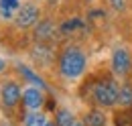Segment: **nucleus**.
Masks as SVG:
<instances>
[{"label":"nucleus","mask_w":132,"mask_h":126,"mask_svg":"<svg viewBox=\"0 0 132 126\" xmlns=\"http://www.w3.org/2000/svg\"><path fill=\"white\" fill-rule=\"evenodd\" d=\"M59 69H61V75L67 79L79 77L85 69V55L77 47H67L59 57Z\"/></svg>","instance_id":"nucleus-1"},{"label":"nucleus","mask_w":132,"mask_h":126,"mask_svg":"<svg viewBox=\"0 0 132 126\" xmlns=\"http://www.w3.org/2000/svg\"><path fill=\"white\" fill-rule=\"evenodd\" d=\"M92 96H94L96 104H100V106H114L118 102L120 90L116 88V83L112 79H100L92 88Z\"/></svg>","instance_id":"nucleus-2"},{"label":"nucleus","mask_w":132,"mask_h":126,"mask_svg":"<svg viewBox=\"0 0 132 126\" xmlns=\"http://www.w3.org/2000/svg\"><path fill=\"white\" fill-rule=\"evenodd\" d=\"M16 67H18V71H20L24 77H29V81H33L35 85H39V88H43V90H45V81L39 77V75H35V73L29 69V67H24V65H16Z\"/></svg>","instance_id":"nucleus-11"},{"label":"nucleus","mask_w":132,"mask_h":126,"mask_svg":"<svg viewBox=\"0 0 132 126\" xmlns=\"http://www.w3.org/2000/svg\"><path fill=\"white\" fill-rule=\"evenodd\" d=\"M118 102L122 104V106H132V85H124L122 90H120V96H118Z\"/></svg>","instance_id":"nucleus-13"},{"label":"nucleus","mask_w":132,"mask_h":126,"mask_svg":"<svg viewBox=\"0 0 132 126\" xmlns=\"http://www.w3.org/2000/svg\"><path fill=\"white\" fill-rule=\"evenodd\" d=\"M106 114L100 110H89L83 118V126H106Z\"/></svg>","instance_id":"nucleus-9"},{"label":"nucleus","mask_w":132,"mask_h":126,"mask_svg":"<svg viewBox=\"0 0 132 126\" xmlns=\"http://www.w3.org/2000/svg\"><path fill=\"white\" fill-rule=\"evenodd\" d=\"M110 4L114 6V10H124V0H110Z\"/></svg>","instance_id":"nucleus-15"},{"label":"nucleus","mask_w":132,"mask_h":126,"mask_svg":"<svg viewBox=\"0 0 132 126\" xmlns=\"http://www.w3.org/2000/svg\"><path fill=\"white\" fill-rule=\"evenodd\" d=\"M45 124H47V118L41 112H29L24 116V126H45Z\"/></svg>","instance_id":"nucleus-10"},{"label":"nucleus","mask_w":132,"mask_h":126,"mask_svg":"<svg viewBox=\"0 0 132 126\" xmlns=\"http://www.w3.org/2000/svg\"><path fill=\"white\" fill-rule=\"evenodd\" d=\"M130 65H132V59L128 55V51L124 47H118L114 51V55H112V69H114V73L126 75L128 69H130Z\"/></svg>","instance_id":"nucleus-4"},{"label":"nucleus","mask_w":132,"mask_h":126,"mask_svg":"<svg viewBox=\"0 0 132 126\" xmlns=\"http://www.w3.org/2000/svg\"><path fill=\"white\" fill-rule=\"evenodd\" d=\"M37 18H39V8L35 4H31V2H27V4H22L18 8L16 16H14V22L20 29H27V27H31V25L37 22Z\"/></svg>","instance_id":"nucleus-3"},{"label":"nucleus","mask_w":132,"mask_h":126,"mask_svg":"<svg viewBox=\"0 0 132 126\" xmlns=\"http://www.w3.org/2000/svg\"><path fill=\"white\" fill-rule=\"evenodd\" d=\"M0 126H12L10 122H0Z\"/></svg>","instance_id":"nucleus-17"},{"label":"nucleus","mask_w":132,"mask_h":126,"mask_svg":"<svg viewBox=\"0 0 132 126\" xmlns=\"http://www.w3.org/2000/svg\"><path fill=\"white\" fill-rule=\"evenodd\" d=\"M53 35H55V25L51 22V20H43V22H39V27H37V31H35V37H37V41H49L53 39Z\"/></svg>","instance_id":"nucleus-7"},{"label":"nucleus","mask_w":132,"mask_h":126,"mask_svg":"<svg viewBox=\"0 0 132 126\" xmlns=\"http://www.w3.org/2000/svg\"><path fill=\"white\" fill-rule=\"evenodd\" d=\"M75 27H81V22H79V20H69V22H65V25L61 27V31L69 33V29H75Z\"/></svg>","instance_id":"nucleus-14"},{"label":"nucleus","mask_w":132,"mask_h":126,"mask_svg":"<svg viewBox=\"0 0 132 126\" xmlns=\"http://www.w3.org/2000/svg\"><path fill=\"white\" fill-rule=\"evenodd\" d=\"M0 98H2V104H4L6 108H12V106H16L18 102L22 100V92H20V88H18L14 81H8V83L2 85Z\"/></svg>","instance_id":"nucleus-5"},{"label":"nucleus","mask_w":132,"mask_h":126,"mask_svg":"<svg viewBox=\"0 0 132 126\" xmlns=\"http://www.w3.org/2000/svg\"><path fill=\"white\" fill-rule=\"evenodd\" d=\"M45 102V96L39 88H27L22 90V104L29 108V110H39Z\"/></svg>","instance_id":"nucleus-6"},{"label":"nucleus","mask_w":132,"mask_h":126,"mask_svg":"<svg viewBox=\"0 0 132 126\" xmlns=\"http://www.w3.org/2000/svg\"><path fill=\"white\" fill-rule=\"evenodd\" d=\"M4 67H6V61H4L2 57H0V71H4Z\"/></svg>","instance_id":"nucleus-16"},{"label":"nucleus","mask_w":132,"mask_h":126,"mask_svg":"<svg viewBox=\"0 0 132 126\" xmlns=\"http://www.w3.org/2000/svg\"><path fill=\"white\" fill-rule=\"evenodd\" d=\"M75 118L69 110H59L57 112V126H73Z\"/></svg>","instance_id":"nucleus-12"},{"label":"nucleus","mask_w":132,"mask_h":126,"mask_svg":"<svg viewBox=\"0 0 132 126\" xmlns=\"http://www.w3.org/2000/svg\"><path fill=\"white\" fill-rule=\"evenodd\" d=\"M20 8V0H0V14L4 18H14Z\"/></svg>","instance_id":"nucleus-8"},{"label":"nucleus","mask_w":132,"mask_h":126,"mask_svg":"<svg viewBox=\"0 0 132 126\" xmlns=\"http://www.w3.org/2000/svg\"><path fill=\"white\" fill-rule=\"evenodd\" d=\"M73 126H83V124H79V122H75V124H73Z\"/></svg>","instance_id":"nucleus-19"},{"label":"nucleus","mask_w":132,"mask_h":126,"mask_svg":"<svg viewBox=\"0 0 132 126\" xmlns=\"http://www.w3.org/2000/svg\"><path fill=\"white\" fill-rule=\"evenodd\" d=\"M45 126H57V124H53V122H47V124H45Z\"/></svg>","instance_id":"nucleus-18"}]
</instances>
